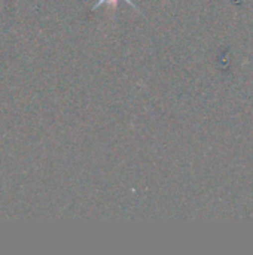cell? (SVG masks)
<instances>
[{"instance_id": "6da1fadb", "label": "cell", "mask_w": 253, "mask_h": 255, "mask_svg": "<svg viewBox=\"0 0 253 255\" xmlns=\"http://www.w3.org/2000/svg\"><path fill=\"white\" fill-rule=\"evenodd\" d=\"M118 1H119V0H97V1H95V4L92 6V9L95 10V9L101 7L103 4H107V6H110V9H112V10H115V9H116V6H118ZM124 1H127L133 9L139 10V7L134 4V1H131V0H124Z\"/></svg>"}]
</instances>
